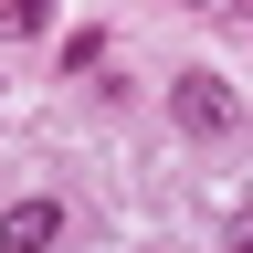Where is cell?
<instances>
[{
    "instance_id": "cell-1",
    "label": "cell",
    "mask_w": 253,
    "mask_h": 253,
    "mask_svg": "<svg viewBox=\"0 0 253 253\" xmlns=\"http://www.w3.org/2000/svg\"><path fill=\"white\" fill-rule=\"evenodd\" d=\"M169 126H179V137H201V148H221V137L243 126V95L221 84L211 63H190V74H169Z\"/></svg>"
},
{
    "instance_id": "cell-2",
    "label": "cell",
    "mask_w": 253,
    "mask_h": 253,
    "mask_svg": "<svg viewBox=\"0 0 253 253\" xmlns=\"http://www.w3.org/2000/svg\"><path fill=\"white\" fill-rule=\"evenodd\" d=\"M0 243H11V253L63 243V201H11V211H0Z\"/></svg>"
},
{
    "instance_id": "cell-3",
    "label": "cell",
    "mask_w": 253,
    "mask_h": 253,
    "mask_svg": "<svg viewBox=\"0 0 253 253\" xmlns=\"http://www.w3.org/2000/svg\"><path fill=\"white\" fill-rule=\"evenodd\" d=\"M95 63H106V32H95V21H84V32H63V74H74V84H84V74H95Z\"/></svg>"
},
{
    "instance_id": "cell-4",
    "label": "cell",
    "mask_w": 253,
    "mask_h": 253,
    "mask_svg": "<svg viewBox=\"0 0 253 253\" xmlns=\"http://www.w3.org/2000/svg\"><path fill=\"white\" fill-rule=\"evenodd\" d=\"M53 0H0V42H21V32H42Z\"/></svg>"
},
{
    "instance_id": "cell-5",
    "label": "cell",
    "mask_w": 253,
    "mask_h": 253,
    "mask_svg": "<svg viewBox=\"0 0 253 253\" xmlns=\"http://www.w3.org/2000/svg\"><path fill=\"white\" fill-rule=\"evenodd\" d=\"M232 243H243V253H253V211H243V221H232Z\"/></svg>"
},
{
    "instance_id": "cell-6",
    "label": "cell",
    "mask_w": 253,
    "mask_h": 253,
    "mask_svg": "<svg viewBox=\"0 0 253 253\" xmlns=\"http://www.w3.org/2000/svg\"><path fill=\"white\" fill-rule=\"evenodd\" d=\"M169 11H221V0H169Z\"/></svg>"
}]
</instances>
